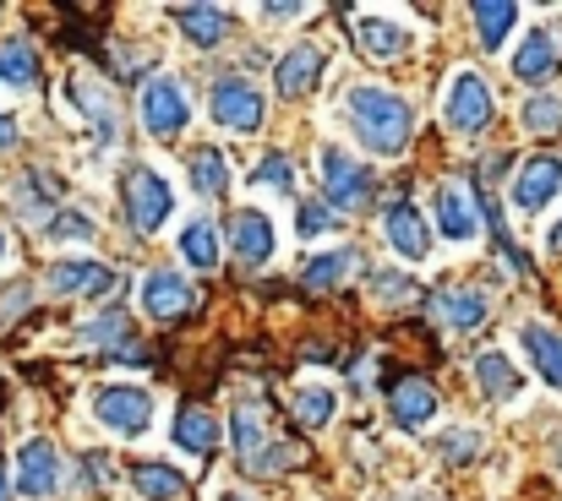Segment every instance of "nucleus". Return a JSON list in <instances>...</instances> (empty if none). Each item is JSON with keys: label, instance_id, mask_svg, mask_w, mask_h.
I'll use <instances>...</instances> for the list:
<instances>
[{"label": "nucleus", "instance_id": "1", "mask_svg": "<svg viewBox=\"0 0 562 501\" xmlns=\"http://www.w3.org/2000/svg\"><path fill=\"white\" fill-rule=\"evenodd\" d=\"M345 110H350V126L361 132V143L372 153H398L409 143V104L398 93H387V88H356L345 99Z\"/></svg>", "mask_w": 562, "mask_h": 501}, {"label": "nucleus", "instance_id": "2", "mask_svg": "<svg viewBox=\"0 0 562 501\" xmlns=\"http://www.w3.org/2000/svg\"><path fill=\"white\" fill-rule=\"evenodd\" d=\"M121 202H126V218L143 229V235H159V224L176 213V196H170V180L148 164H132L121 180Z\"/></svg>", "mask_w": 562, "mask_h": 501}, {"label": "nucleus", "instance_id": "3", "mask_svg": "<svg viewBox=\"0 0 562 501\" xmlns=\"http://www.w3.org/2000/svg\"><path fill=\"white\" fill-rule=\"evenodd\" d=\"M93 414L115 436H143L148 420H154V398L143 387H99L93 392Z\"/></svg>", "mask_w": 562, "mask_h": 501}, {"label": "nucleus", "instance_id": "4", "mask_svg": "<svg viewBox=\"0 0 562 501\" xmlns=\"http://www.w3.org/2000/svg\"><path fill=\"white\" fill-rule=\"evenodd\" d=\"M207 110L218 126L229 132H257L262 126V93L246 82V77H218L213 93H207Z\"/></svg>", "mask_w": 562, "mask_h": 501}, {"label": "nucleus", "instance_id": "5", "mask_svg": "<svg viewBox=\"0 0 562 501\" xmlns=\"http://www.w3.org/2000/svg\"><path fill=\"white\" fill-rule=\"evenodd\" d=\"M442 115H448V126H453V132L481 137V132L492 126V93H486V82H481L475 71H459V77H453V88H448Z\"/></svg>", "mask_w": 562, "mask_h": 501}, {"label": "nucleus", "instance_id": "6", "mask_svg": "<svg viewBox=\"0 0 562 501\" xmlns=\"http://www.w3.org/2000/svg\"><path fill=\"white\" fill-rule=\"evenodd\" d=\"M323 185H328V202H334V207H361V202H372L376 174L361 164V159L328 148V153H323Z\"/></svg>", "mask_w": 562, "mask_h": 501}, {"label": "nucleus", "instance_id": "7", "mask_svg": "<svg viewBox=\"0 0 562 501\" xmlns=\"http://www.w3.org/2000/svg\"><path fill=\"white\" fill-rule=\"evenodd\" d=\"M16 491L33 501L60 491V453H55V442H44V436L22 442V453H16Z\"/></svg>", "mask_w": 562, "mask_h": 501}, {"label": "nucleus", "instance_id": "8", "mask_svg": "<svg viewBox=\"0 0 562 501\" xmlns=\"http://www.w3.org/2000/svg\"><path fill=\"white\" fill-rule=\"evenodd\" d=\"M187 121H191V110H187L181 82H176V77H154V82L143 88V126H148L154 137H176Z\"/></svg>", "mask_w": 562, "mask_h": 501}, {"label": "nucleus", "instance_id": "9", "mask_svg": "<svg viewBox=\"0 0 562 501\" xmlns=\"http://www.w3.org/2000/svg\"><path fill=\"white\" fill-rule=\"evenodd\" d=\"M382 235H387V246H393L398 257H409V262H426V257H431V229H426L420 207H409V202H387Z\"/></svg>", "mask_w": 562, "mask_h": 501}, {"label": "nucleus", "instance_id": "10", "mask_svg": "<svg viewBox=\"0 0 562 501\" xmlns=\"http://www.w3.org/2000/svg\"><path fill=\"white\" fill-rule=\"evenodd\" d=\"M66 99L82 110V121L93 126V137H99V153L104 148H115V137H121V121H115V99L99 88V82H66Z\"/></svg>", "mask_w": 562, "mask_h": 501}, {"label": "nucleus", "instance_id": "11", "mask_svg": "<svg viewBox=\"0 0 562 501\" xmlns=\"http://www.w3.org/2000/svg\"><path fill=\"white\" fill-rule=\"evenodd\" d=\"M143 311H148L154 322H176L181 311H191L187 278L170 273V267H154V273L143 278Z\"/></svg>", "mask_w": 562, "mask_h": 501}, {"label": "nucleus", "instance_id": "12", "mask_svg": "<svg viewBox=\"0 0 562 501\" xmlns=\"http://www.w3.org/2000/svg\"><path fill=\"white\" fill-rule=\"evenodd\" d=\"M229 246H235V257H240L246 267H257V262L273 257V224H268L257 207H240V213L229 218Z\"/></svg>", "mask_w": 562, "mask_h": 501}, {"label": "nucleus", "instance_id": "13", "mask_svg": "<svg viewBox=\"0 0 562 501\" xmlns=\"http://www.w3.org/2000/svg\"><path fill=\"white\" fill-rule=\"evenodd\" d=\"M317 77H323V49H317V44H295L290 55H279L273 82H279V93H284V99L312 93V88H317Z\"/></svg>", "mask_w": 562, "mask_h": 501}, {"label": "nucleus", "instance_id": "14", "mask_svg": "<svg viewBox=\"0 0 562 501\" xmlns=\"http://www.w3.org/2000/svg\"><path fill=\"white\" fill-rule=\"evenodd\" d=\"M437 224H442V235H448L453 246H470L475 229H481L475 196H470L464 185H442V191H437Z\"/></svg>", "mask_w": 562, "mask_h": 501}, {"label": "nucleus", "instance_id": "15", "mask_svg": "<svg viewBox=\"0 0 562 501\" xmlns=\"http://www.w3.org/2000/svg\"><path fill=\"white\" fill-rule=\"evenodd\" d=\"M387 414L398 420V425H426L431 414H437V392H431V382H420V376H398L393 382V392H387Z\"/></svg>", "mask_w": 562, "mask_h": 501}, {"label": "nucleus", "instance_id": "16", "mask_svg": "<svg viewBox=\"0 0 562 501\" xmlns=\"http://www.w3.org/2000/svg\"><path fill=\"white\" fill-rule=\"evenodd\" d=\"M558 191H562V159H530L525 174H519V185H514V202L525 213H541Z\"/></svg>", "mask_w": 562, "mask_h": 501}, {"label": "nucleus", "instance_id": "17", "mask_svg": "<svg viewBox=\"0 0 562 501\" xmlns=\"http://www.w3.org/2000/svg\"><path fill=\"white\" fill-rule=\"evenodd\" d=\"M49 289L55 295H110L115 273L99 262H60V267H49Z\"/></svg>", "mask_w": 562, "mask_h": 501}, {"label": "nucleus", "instance_id": "18", "mask_svg": "<svg viewBox=\"0 0 562 501\" xmlns=\"http://www.w3.org/2000/svg\"><path fill=\"white\" fill-rule=\"evenodd\" d=\"M356 44H361L367 60H393V55L409 49V33H404L393 16H361V22H356Z\"/></svg>", "mask_w": 562, "mask_h": 501}, {"label": "nucleus", "instance_id": "19", "mask_svg": "<svg viewBox=\"0 0 562 501\" xmlns=\"http://www.w3.org/2000/svg\"><path fill=\"white\" fill-rule=\"evenodd\" d=\"M431 311H437L453 333H470V328L486 322V300H481L475 289H437V295H431Z\"/></svg>", "mask_w": 562, "mask_h": 501}, {"label": "nucleus", "instance_id": "20", "mask_svg": "<svg viewBox=\"0 0 562 501\" xmlns=\"http://www.w3.org/2000/svg\"><path fill=\"white\" fill-rule=\"evenodd\" d=\"M562 55L558 44H552V33H530L525 44H519V55H514V77L519 82H547V77H558Z\"/></svg>", "mask_w": 562, "mask_h": 501}, {"label": "nucleus", "instance_id": "21", "mask_svg": "<svg viewBox=\"0 0 562 501\" xmlns=\"http://www.w3.org/2000/svg\"><path fill=\"white\" fill-rule=\"evenodd\" d=\"M176 442L187 447L191 458H213V447H218V420H213L202 403H187L181 420H176Z\"/></svg>", "mask_w": 562, "mask_h": 501}, {"label": "nucleus", "instance_id": "22", "mask_svg": "<svg viewBox=\"0 0 562 501\" xmlns=\"http://www.w3.org/2000/svg\"><path fill=\"white\" fill-rule=\"evenodd\" d=\"M475 382H481V392L497 398V403L519 392V371H514V360H508L503 349H486V354L475 360Z\"/></svg>", "mask_w": 562, "mask_h": 501}, {"label": "nucleus", "instance_id": "23", "mask_svg": "<svg viewBox=\"0 0 562 501\" xmlns=\"http://www.w3.org/2000/svg\"><path fill=\"white\" fill-rule=\"evenodd\" d=\"M176 22L187 27L191 44H202V49H213V44H224V38H229V16H224L218 5H181V11H176Z\"/></svg>", "mask_w": 562, "mask_h": 501}, {"label": "nucleus", "instance_id": "24", "mask_svg": "<svg viewBox=\"0 0 562 501\" xmlns=\"http://www.w3.org/2000/svg\"><path fill=\"white\" fill-rule=\"evenodd\" d=\"M470 22H475V33H481V44L486 49H497L508 33H514V22H519V5H503V0H481V5H470Z\"/></svg>", "mask_w": 562, "mask_h": 501}, {"label": "nucleus", "instance_id": "25", "mask_svg": "<svg viewBox=\"0 0 562 501\" xmlns=\"http://www.w3.org/2000/svg\"><path fill=\"white\" fill-rule=\"evenodd\" d=\"M356 267V251L345 246V251H328V257H317L306 273H301V289H312V295H328V289H339L345 284V273Z\"/></svg>", "mask_w": 562, "mask_h": 501}, {"label": "nucleus", "instance_id": "26", "mask_svg": "<svg viewBox=\"0 0 562 501\" xmlns=\"http://www.w3.org/2000/svg\"><path fill=\"white\" fill-rule=\"evenodd\" d=\"M0 82H11V88H33L38 82V55H33L27 38H5L0 44Z\"/></svg>", "mask_w": 562, "mask_h": 501}, {"label": "nucleus", "instance_id": "27", "mask_svg": "<svg viewBox=\"0 0 562 501\" xmlns=\"http://www.w3.org/2000/svg\"><path fill=\"white\" fill-rule=\"evenodd\" d=\"M525 349H530V360L541 365V376H547L552 387H562V333L530 322V328H525Z\"/></svg>", "mask_w": 562, "mask_h": 501}, {"label": "nucleus", "instance_id": "28", "mask_svg": "<svg viewBox=\"0 0 562 501\" xmlns=\"http://www.w3.org/2000/svg\"><path fill=\"white\" fill-rule=\"evenodd\" d=\"M181 257H187L191 267H202V273L218 267V229L207 218H191L187 229H181Z\"/></svg>", "mask_w": 562, "mask_h": 501}, {"label": "nucleus", "instance_id": "29", "mask_svg": "<svg viewBox=\"0 0 562 501\" xmlns=\"http://www.w3.org/2000/svg\"><path fill=\"white\" fill-rule=\"evenodd\" d=\"M132 480H137V491H143L148 501H181L187 497V480H181L170 464H137Z\"/></svg>", "mask_w": 562, "mask_h": 501}, {"label": "nucleus", "instance_id": "30", "mask_svg": "<svg viewBox=\"0 0 562 501\" xmlns=\"http://www.w3.org/2000/svg\"><path fill=\"white\" fill-rule=\"evenodd\" d=\"M290 409H295V420H301L306 431H317V425H328V420L339 414V398H334V387H301V392L290 398Z\"/></svg>", "mask_w": 562, "mask_h": 501}, {"label": "nucleus", "instance_id": "31", "mask_svg": "<svg viewBox=\"0 0 562 501\" xmlns=\"http://www.w3.org/2000/svg\"><path fill=\"white\" fill-rule=\"evenodd\" d=\"M191 185H196L202 196H224V191H229V164H224L218 148H196V153H191Z\"/></svg>", "mask_w": 562, "mask_h": 501}, {"label": "nucleus", "instance_id": "32", "mask_svg": "<svg viewBox=\"0 0 562 501\" xmlns=\"http://www.w3.org/2000/svg\"><path fill=\"white\" fill-rule=\"evenodd\" d=\"M525 132H536V137H558L562 132V99H530L525 104Z\"/></svg>", "mask_w": 562, "mask_h": 501}, {"label": "nucleus", "instance_id": "33", "mask_svg": "<svg viewBox=\"0 0 562 501\" xmlns=\"http://www.w3.org/2000/svg\"><path fill=\"white\" fill-rule=\"evenodd\" d=\"M251 185H273V191H284V196H290V191H295V164H290L284 153H268L262 169L251 174Z\"/></svg>", "mask_w": 562, "mask_h": 501}, {"label": "nucleus", "instance_id": "34", "mask_svg": "<svg viewBox=\"0 0 562 501\" xmlns=\"http://www.w3.org/2000/svg\"><path fill=\"white\" fill-rule=\"evenodd\" d=\"M475 453H481V436H475V431H448V436H442V458H448V464H470Z\"/></svg>", "mask_w": 562, "mask_h": 501}, {"label": "nucleus", "instance_id": "35", "mask_svg": "<svg viewBox=\"0 0 562 501\" xmlns=\"http://www.w3.org/2000/svg\"><path fill=\"white\" fill-rule=\"evenodd\" d=\"M372 289H376V300H387V306H398V300H409V278L404 273H372Z\"/></svg>", "mask_w": 562, "mask_h": 501}, {"label": "nucleus", "instance_id": "36", "mask_svg": "<svg viewBox=\"0 0 562 501\" xmlns=\"http://www.w3.org/2000/svg\"><path fill=\"white\" fill-rule=\"evenodd\" d=\"M49 235H55V240H88L93 224H88L82 213H55V218H49Z\"/></svg>", "mask_w": 562, "mask_h": 501}, {"label": "nucleus", "instance_id": "37", "mask_svg": "<svg viewBox=\"0 0 562 501\" xmlns=\"http://www.w3.org/2000/svg\"><path fill=\"white\" fill-rule=\"evenodd\" d=\"M334 224H339V213H334V207H317V202H306V207H301V235H306V240H312V235H323V229H334Z\"/></svg>", "mask_w": 562, "mask_h": 501}, {"label": "nucleus", "instance_id": "38", "mask_svg": "<svg viewBox=\"0 0 562 501\" xmlns=\"http://www.w3.org/2000/svg\"><path fill=\"white\" fill-rule=\"evenodd\" d=\"M110 475H115V469H110V458H99V453H93V458H82V480H88V486H110Z\"/></svg>", "mask_w": 562, "mask_h": 501}, {"label": "nucleus", "instance_id": "39", "mask_svg": "<svg viewBox=\"0 0 562 501\" xmlns=\"http://www.w3.org/2000/svg\"><path fill=\"white\" fill-rule=\"evenodd\" d=\"M11 143H16V126H11V121L0 115V148H11Z\"/></svg>", "mask_w": 562, "mask_h": 501}, {"label": "nucleus", "instance_id": "40", "mask_svg": "<svg viewBox=\"0 0 562 501\" xmlns=\"http://www.w3.org/2000/svg\"><path fill=\"white\" fill-rule=\"evenodd\" d=\"M547 246H552V251H562V224H552V235H547Z\"/></svg>", "mask_w": 562, "mask_h": 501}, {"label": "nucleus", "instance_id": "41", "mask_svg": "<svg viewBox=\"0 0 562 501\" xmlns=\"http://www.w3.org/2000/svg\"><path fill=\"white\" fill-rule=\"evenodd\" d=\"M218 501H251V497H240V491H218Z\"/></svg>", "mask_w": 562, "mask_h": 501}, {"label": "nucleus", "instance_id": "42", "mask_svg": "<svg viewBox=\"0 0 562 501\" xmlns=\"http://www.w3.org/2000/svg\"><path fill=\"white\" fill-rule=\"evenodd\" d=\"M0 257H5V246H0Z\"/></svg>", "mask_w": 562, "mask_h": 501}]
</instances>
